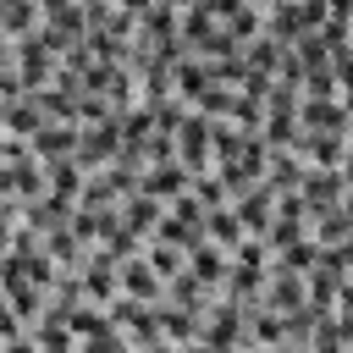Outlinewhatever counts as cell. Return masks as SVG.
<instances>
[{
    "label": "cell",
    "instance_id": "6da1fadb",
    "mask_svg": "<svg viewBox=\"0 0 353 353\" xmlns=\"http://www.w3.org/2000/svg\"><path fill=\"white\" fill-rule=\"evenodd\" d=\"M143 193H149L154 204H160L165 193H176V199H182V193H188V165H182L176 154H171V160H160V165L149 171V182H143Z\"/></svg>",
    "mask_w": 353,
    "mask_h": 353
},
{
    "label": "cell",
    "instance_id": "7a4b0ae2",
    "mask_svg": "<svg viewBox=\"0 0 353 353\" xmlns=\"http://www.w3.org/2000/svg\"><path fill=\"white\" fill-rule=\"evenodd\" d=\"M121 287L138 292V298H154V292H160V276L149 270V259H132V265L121 270Z\"/></svg>",
    "mask_w": 353,
    "mask_h": 353
},
{
    "label": "cell",
    "instance_id": "3957f363",
    "mask_svg": "<svg viewBox=\"0 0 353 353\" xmlns=\"http://www.w3.org/2000/svg\"><path fill=\"white\" fill-rule=\"evenodd\" d=\"M188 353H215V347H188Z\"/></svg>",
    "mask_w": 353,
    "mask_h": 353
}]
</instances>
